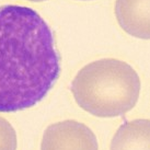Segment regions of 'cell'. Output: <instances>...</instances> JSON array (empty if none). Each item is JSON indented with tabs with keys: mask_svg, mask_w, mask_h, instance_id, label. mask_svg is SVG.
Masks as SVG:
<instances>
[{
	"mask_svg": "<svg viewBox=\"0 0 150 150\" xmlns=\"http://www.w3.org/2000/svg\"><path fill=\"white\" fill-rule=\"evenodd\" d=\"M17 133L7 120L0 117V150H17Z\"/></svg>",
	"mask_w": 150,
	"mask_h": 150,
	"instance_id": "6",
	"label": "cell"
},
{
	"mask_svg": "<svg viewBox=\"0 0 150 150\" xmlns=\"http://www.w3.org/2000/svg\"><path fill=\"white\" fill-rule=\"evenodd\" d=\"M29 1H33V2H40V1H46V0H29Z\"/></svg>",
	"mask_w": 150,
	"mask_h": 150,
	"instance_id": "7",
	"label": "cell"
},
{
	"mask_svg": "<svg viewBox=\"0 0 150 150\" xmlns=\"http://www.w3.org/2000/svg\"><path fill=\"white\" fill-rule=\"evenodd\" d=\"M41 150H99V145L96 136L87 125L67 120L45 129Z\"/></svg>",
	"mask_w": 150,
	"mask_h": 150,
	"instance_id": "3",
	"label": "cell"
},
{
	"mask_svg": "<svg viewBox=\"0 0 150 150\" xmlns=\"http://www.w3.org/2000/svg\"><path fill=\"white\" fill-rule=\"evenodd\" d=\"M84 1H86V0H84Z\"/></svg>",
	"mask_w": 150,
	"mask_h": 150,
	"instance_id": "8",
	"label": "cell"
},
{
	"mask_svg": "<svg viewBox=\"0 0 150 150\" xmlns=\"http://www.w3.org/2000/svg\"><path fill=\"white\" fill-rule=\"evenodd\" d=\"M60 74L54 34L38 12L0 6V113L36 105Z\"/></svg>",
	"mask_w": 150,
	"mask_h": 150,
	"instance_id": "1",
	"label": "cell"
},
{
	"mask_svg": "<svg viewBox=\"0 0 150 150\" xmlns=\"http://www.w3.org/2000/svg\"><path fill=\"white\" fill-rule=\"evenodd\" d=\"M115 17L126 33L150 40V0H116Z\"/></svg>",
	"mask_w": 150,
	"mask_h": 150,
	"instance_id": "4",
	"label": "cell"
},
{
	"mask_svg": "<svg viewBox=\"0 0 150 150\" xmlns=\"http://www.w3.org/2000/svg\"><path fill=\"white\" fill-rule=\"evenodd\" d=\"M110 150H150V120L122 124L113 136Z\"/></svg>",
	"mask_w": 150,
	"mask_h": 150,
	"instance_id": "5",
	"label": "cell"
},
{
	"mask_svg": "<svg viewBox=\"0 0 150 150\" xmlns=\"http://www.w3.org/2000/svg\"><path fill=\"white\" fill-rule=\"evenodd\" d=\"M70 90L77 104L86 112L102 118L117 117L137 104L140 79L127 63L104 58L80 69Z\"/></svg>",
	"mask_w": 150,
	"mask_h": 150,
	"instance_id": "2",
	"label": "cell"
}]
</instances>
